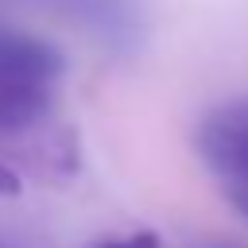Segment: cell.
I'll list each match as a JSON object with an SVG mask.
<instances>
[{"label": "cell", "mask_w": 248, "mask_h": 248, "mask_svg": "<svg viewBox=\"0 0 248 248\" xmlns=\"http://www.w3.org/2000/svg\"><path fill=\"white\" fill-rule=\"evenodd\" d=\"M39 8L70 19L89 39H97L112 54H132L143 43V8L140 0H0L4 8Z\"/></svg>", "instance_id": "7a4b0ae2"}, {"label": "cell", "mask_w": 248, "mask_h": 248, "mask_svg": "<svg viewBox=\"0 0 248 248\" xmlns=\"http://www.w3.org/2000/svg\"><path fill=\"white\" fill-rule=\"evenodd\" d=\"M62 78V46L0 16V147H19L54 120Z\"/></svg>", "instance_id": "6da1fadb"}, {"label": "cell", "mask_w": 248, "mask_h": 248, "mask_svg": "<svg viewBox=\"0 0 248 248\" xmlns=\"http://www.w3.org/2000/svg\"><path fill=\"white\" fill-rule=\"evenodd\" d=\"M225 198L232 202V209H236L240 217H248V186H229V190H225Z\"/></svg>", "instance_id": "8992f818"}, {"label": "cell", "mask_w": 248, "mask_h": 248, "mask_svg": "<svg viewBox=\"0 0 248 248\" xmlns=\"http://www.w3.org/2000/svg\"><path fill=\"white\" fill-rule=\"evenodd\" d=\"M19 190H23V182H19V170H16L12 163H4V159H0V202H8V198H19Z\"/></svg>", "instance_id": "5b68a950"}, {"label": "cell", "mask_w": 248, "mask_h": 248, "mask_svg": "<svg viewBox=\"0 0 248 248\" xmlns=\"http://www.w3.org/2000/svg\"><path fill=\"white\" fill-rule=\"evenodd\" d=\"M194 151L221 190L248 186V101L209 108L194 128Z\"/></svg>", "instance_id": "3957f363"}, {"label": "cell", "mask_w": 248, "mask_h": 248, "mask_svg": "<svg viewBox=\"0 0 248 248\" xmlns=\"http://www.w3.org/2000/svg\"><path fill=\"white\" fill-rule=\"evenodd\" d=\"M93 248H163L155 232H132V236H112V240H101Z\"/></svg>", "instance_id": "277c9868"}, {"label": "cell", "mask_w": 248, "mask_h": 248, "mask_svg": "<svg viewBox=\"0 0 248 248\" xmlns=\"http://www.w3.org/2000/svg\"><path fill=\"white\" fill-rule=\"evenodd\" d=\"M194 248H240V244H229V240H202V244H194Z\"/></svg>", "instance_id": "52a82bcc"}]
</instances>
